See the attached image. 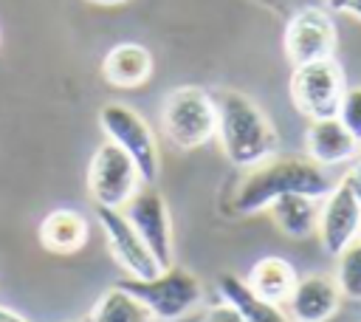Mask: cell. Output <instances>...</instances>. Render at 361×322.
I'll list each match as a JSON object with an SVG mask.
<instances>
[{"label": "cell", "instance_id": "3", "mask_svg": "<svg viewBox=\"0 0 361 322\" xmlns=\"http://www.w3.org/2000/svg\"><path fill=\"white\" fill-rule=\"evenodd\" d=\"M164 136L178 150L203 147L217 136V102L212 93L195 85H183L166 93L161 107Z\"/></svg>", "mask_w": 361, "mask_h": 322}, {"label": "cell", "instance_id": "8", "mask_svg": "<svg viewBox=\"0 0 361 322\" xmlns=\"http://www.w3.org/2000/svg\"><path fill=\"white\" fill-rule=\"evenodd\" d=\"M121 212L127 215V220L133 223L144 246L152 251L158 266L169 268L175 257V246H172V220H169L164 195L152 184H141L135 195L121 206Z\"/></svg>", "mask_w": 361, "mask_h": 322}, {"label": "cell", "instance_id": "21", "mask_svg": "<svg viewBox=\"0 0 361 322\" xmlns=\"http://www.w3.org/2000/svg\"><path fill=\"white\" fill-rule=\"evenodd\" d=\"M341 124L361 141V85L358 88H347L344 96H341V105H338V113Z\"/></svg>", "mask_w": 361, "mask_h": 322}, {"label": "cell", "instance_id": "23", "mask_svg": "<svg viewBox=\"0 0 361 322\" xmlns=\"http://www.w3.org/2000/svg\"><path fill=\"white\" fill-rule=\"evenodd\" d=\"M353 192H355V198L361 201V158H353V164H350V169H347V175L341 178Z\"/></svg>", "mask_w": 361, "mask_h": 322}, {"label": "cell", "instance_id": "9", "mask_svg": "<svg viewBox=\"0 0 361 322\" xmlns=\"http://www.w3.org/2000/svg\"><path fill=\"white\" fill-rule=\"evenodd\" d=\"M338 34H336V23L330 17V8H319V6H305L299 8L288 25H285V56L288 62L305 65V62H319V59H330L336 51Z\"/></svg>", "mask_w": 361, "mask_h": 322}, {"label": "cell", "instance_id": "17", "mask_svg": "<svg viewBox=\"0 0 361 322\" xmlns=\"http://www.w3.org/2000/svg\"><path fill=\"white\" fill-rule=\"evenodd\" d=\"M39 240L45 249L59 254L79 251L87 240V220L76 209H54L39 223Z\"/></svg>", "mask_w": 361, "mask_h": 322}, {"label": "cell", "instance_id": "10", "mask_svg": "<svg viewBox=\"0 0 361 322\" xmlns=\"http://www.w3.org/2000/svg\"><path fill=\"white\" fill-rule=\"evenodd\" d=\"M96 217L104 229L107 237V249L113 254V260L135 280H152L158 277L164 268L158 266V260L152 257V251L144 246V240L138 237V232L133 229V223L127 220V215L121 209H110V206H99Z\"/></svg>", "mask_w": 361, "mask_h": 322}, {"label": "cell", "instance_id": "12", "mask_svg": "<svg viewBox=\"0 0 361 322\" xmlns=\"http://www.w3.org/2000/svg\"><path fill=\"white\" fill-rule=\"evenodd\" d=\"M341 297L344 294H341L336 277L307 274V277L296 280V285L285 302V314L290 316V322H327L330 316L338 314Z\"/></svg>", "mask_w": 361, "mask_h": 322}, {"label": "cell", "instance_id": "4", "mask_svg": "<svg viewBox=\"0 0 361 322\" xmlns=\"http://www.w3.org/2000/svg\"><path fill=\"white\" fill-rule=\"evenodd\" d=\"M124 291H130L135 299H141L149 314L158 319V322H175V319H183L189 311H195L203 299V288L197 282V277L183 268V266H169L164 268L158 277L152 280H135V277H127L121 282Z\"/></svg>", "mask_w": 361, "mask_h": 322}, {"label": "cell", "instance_id": "19", "mask_svg": "<svg viewBox=\"0 0 361 322\" xmlns=\"http://www.w3.org/2000/svg\"><path fill=\"white\" fill-rule=\"evenodd\" d=\"M85 322H158V319L130 291H124L121 285H110L96 299L90 314L85 316Z\"/></svg>", "mask_w": 361, "mask_h": 322}, {"label": "cell", "instance_id": "27", "mask_svg": "<svg viewBox=\"0 0 361 322\" xmlns=\"http://www.w3.org/2000/svg\"><path fill=\"white\" fill-rule=\"evenodd\" d=\"M90 3H96V6H121L127 0H90Z\"/></svg>", "mask_w": 361, "mask_h": 322}, {"label": "cell", "instance_id": "11", "mask_svg": "<svg viewBox=\"0 0 361 322\" xmlns=\"http://www.w3.org/2000/svg\"><path fill=\"white\" fill-rule=\"evenodd\" d=\"M319 240L327 254H341L353 240L361 237V201L355 192L338 181L324 198L319 212Z\"/></svg>", "mask_w": 361, "mask_h": 322}, {"label": "cell", "instance_id": "5", "mask_svg": "<svg viewBox=\"0 0 361 322\" xmlns=\"http://www.w3.org/2000/svg\"><path fill=\"white\" fill-rule=\"evenodd\" d=\"M99 127L104 136L118 144L138 167V175L144 184H155L161 172V158H158V144L149 130V124L127 105L121 102H107L99 110Z\"/></svg>", "mask_w": 361, "mask_h": 322}, {"label": "cell", "instance_id": "6", "mask_svg": "<svg viewBox=\"0 0 361 322\" xmlns=\"http://www.w3.org/2000/svg\"><path fill=\"white\" fill-rule=\"evenodd\" d=\"M344 71L341 65L330 59L305 62L293 68L290 76V99L296 110L307 119H330L338 113L341 96H344Z\"/></svg>", "mask_w": 361, "mask_h": 322}, {"label": "cell", "instance_id": "15", "mask_svg": "<svg viewBox=\"0 0 361 322\" xmlns=\"http://www.w3.org/2000/svg\"><path fill=\"white\" fill-rule=\"evenodd\" d=\"M102 73L113 88H138L152 73V56L138 42H121L113 51H107Z\"/></svg>", "mask_w": 361, "mask_h": 322}, {"label": "cell", "instance_id": "16", "mask_svg": "<svg viewBox=\"0 0 361 322\" xmlns=\"http://www.w3.org/2000/svg\"><path fill=\"white\" fill-rule=\"evenodd\" d=\"M296 280L299 277H296L293 266L285 257H274L271 254V257H262V260L254 263V268H251L245 282L257 297H262V299H268L274 305H285L290 291H293V285H296Z\"/></svg>", "mask_w": 361, "mask_h": 322}, {"label": "cell", "instance_id": "2", "mask_svg": "<svg viewBox=\"0 0 361 322\" xmlns=\"http://www.w3.org/2000/svg\"><path fill=\"white\" fill-rule=\"evenodd\" d=\"M214 102H217V138L226 158L234 167L251 169L265 158L276 155L279 136L254 99H248L240 90H220Z\"/></svg>", "mask_w": 361, "mask_h": 322}, {"label": "cell", "instance_id": "24", "mask_svg": "<svg viewBox=\"0 0 361 322\" xmlns=\"http://www.w3.org/2000/svg\"><path fill=\"white\" fill-rule=\"evenodd\" d=\"M0 322H28V319L20 316V314H14L11 308H3V305H0Z\"/></svg>", "mask_w": 361, "mask_h": 322}, {"label": "cell", "instance_id": "14", "mask_svg": "<svg viewBox=\"0 0 361 322\" xmlns=\"http://www.w3.org/2000/svg\"><path fill=\"white\" fill-rule=\"evenodd\" d=\"M319 212L322 198L305 192H285L268 203V215L276 223V229L293 240H305L319 229Z\"/></svg>", "mask_w": 361, "mask_h": 322}, {"label": "cell", "instance_id": "13", "mask_svg": "<svg viewBox=\"0 0 361 322\" xmlns=\"http://www.w3.org/2000/svg\"><path fill=\"white\" fill-rule=\"evenodd\" d=\"M305 147L316 164L336 167L353 161L358 155L361 141L341 124L338 116H330V119H310L305 133Z\"/></svg>", "mask_w": 361, "mask_h": 322}, {"label": "cell", "instance_id": "1", "mask_svg": "<svg viewBox=\"0 0 361 322\" xmlns=\"http://www.w3.org/2000/svg\"><path fill=\"white\" fill-rule=\"evenodd\" d=\"M333 186L336 181L327 175V167L316 164L310 155H271L245 172L234 189L231 206L240 215H257L285 192L324 198Z\"/></svg>", "mask_w": 361, "mask_h": 322}, {"label": "cell", "instance_id": "7", "mask_svg": "<svg viewBox=\"0 0 361 322\" xmlns=\"http://www.w3.org/2000/svg\"><path fill=\"white\" fill-rule=\"evenodd\" d=\"M141 184L144 181L138 175L135 161L110 138L93 153L90 167H87V189L96 206L121 209Z\"/></svg>", "mask_w": 361, "mask_h": 322}, {"label": "cell", "instance_id": "26", "mask_svg": "<svg viewBox=\"0 0 361 322\" xmlns=\"http://www.w3.org/2000/svg\"><path fill=\"white\" fill-rule=\"evenodd\" d=\"M324 3H327V8H330V11H344L350 0H324Z\"/></svg>", "mask_w": 361, "mask_h": 322}, {"label": "cell", "instance_id": "25", "mask_svg": "<svg viewBox=\"0 0 361 322\" xmlns=\"http://www.w3.org/2000/svg\"><path fill=\"white\" fill-rule=\"evenodd\" d=\"M344 11H347V14H353V17H358V20H361V0H350V3H347V8H344Z\"/></svg>", "mask_w": 361, "mask_h": 322}, {"label": "cell", "instance_id": "18", "mask_svg": "<svg viewBox=\"0 0 361 322\" xmlns=\"http://www.w3.org/2000/svg\"><path fill=\"white\" fill-rule=\"evenodd\" d=\"M217 291L223 299H228L245 316V322H290V316L282 311V305H274V302L257 297L248 288V282L234 274L217 277Z\"/></svg>", "mask_w": 361, "mask_h": 322}, {"label": "cell", "instance_id": "20", "mask_svg": "<svg viewBox=\"0 0 361 322\" xmlns=\"http://www.w3.org/2000/svg\"><path fill=\"white\" fill-rule=\"evenodd\" d=\"M336 282L344 297L361 299V237L336 254Z\"/></svg>", "mask_w": 361, "mask_h": 322}, {"label": "cell", "instance_id": "22", "mask_svg": "<svg viewBox=\"0 0 361 322\" xmlns=\"http://www.w3.org/2000/svg\"><path fill=\"white\" fill-rule=\"evenodd\" d=\"M203 322H245V316H243L228 299H223V302H217L214 308L206 311Z\"/></svg>", "mask_w": 361, "mask_h": 322}]
</instances>
